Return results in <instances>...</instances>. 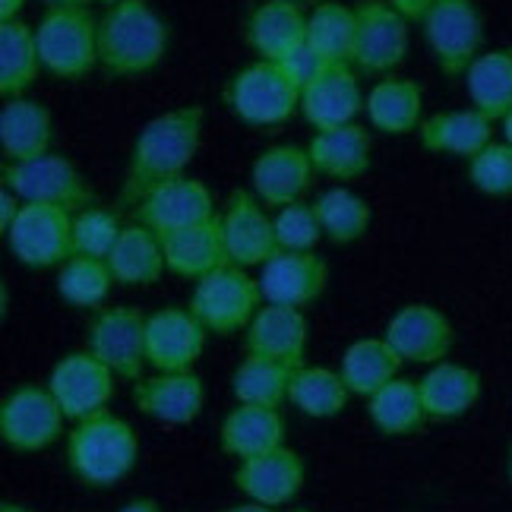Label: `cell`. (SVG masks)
I'll list each match as a JSON object with an SVG mask.
<instances>
[{
	"label": "cell",
	"instance_id": "cell-1",
	"mask_svg": "<svg viewBox=\"0 0 512 512\" xmlns=\"http://www.w3.org/2000/svg\"><path fill=\"white\" fill-rule=\"evenodd\" d=\"M203 124H206V111L200 105L171 108L159 117H152L149 124H143L127 159L121 206L133 209L152 187L187 174L190 162L203 146Z\"/></svg>",
	"mask_w": 512,
	"mask_h": 512
},
{
	"label": "cell",
	"instance_id": "cell-2",
	"mask_svg": "<svg viewBox=\"0 0 512 512\" xmlns=\"http://www.w3.org/2000/svg\"><path fill=\"white\" fill-rule=\"evenodd\" d=\"M168 51V26L146 0L114 4L98 19V67L111 80L143 76L162 64Z\"/></svg>",
	"mask_w": 512,
	"mask_h": 512
},
{
	"label": "cell",
	"instance_id": "cell-3",
	"mask_svg": "<svg viewBox=\"0 0 512 512\" xmlns=\"http://www.w3.org/2000/svg\"><path fill=\"white\" fill-rule=\"evenodd\" d=\"M136 456H140L136 430L108 408L67 433V468L86 487H111L124 481L136 465Z\"/></svg>",
	"mask_w": 512,
	"mask_h": 512
},
{
	"label": "cell",
	"instance_id": "cell-4",
	"mask_svg": "<svg viewBox=\"0 0 512 512\" xmlns=\"http://www.w3.org/2000/svg\"><path fill=\"white\" fill-rule=\"evenodd\" d=\"M263 291L260 279H250L247 269L241 266H222L209 272L206 279L193 285L190 294V313L200 320L215 336H234V332H244L253 317L263 307Z\"/></svg>",
	"mask_w": 512,
	"mask_h": 512
},
{
	"label": "cell",
	"instance_id": "cell-5",
	"mask_svg": "<svg viewBox=\"0 0 512 512\" xmlns=\"http://www.w3.org/2000/svg\"><path fill=\"white\" fill-rule=\"evenodd\" d=\"M42 67L57 80H83L98 67V19L86 7L48 10L35 26Z\"/></svg>",
	"mask_w": 512,
	"mask_h": 512
},
{
	"label": "cell",
	"instance_id": "cell-6",
	"mask_svg": "<svg viewBox=\"0 0 512 512\" xmlns=\"http://www.w3.org/2000/svg\"><path fill=\"white\" fill-rule=\"evenodd\" d=\"M222 102L247 127H279L301 111V92L285 80V73L275 64L256 61L241 67L225 83Z\"/></svg>",
	"mask_w": 512,
	"mask_h": 512
},
{
	"label": "cell",
	"instance_id": "cell-7",
	"mask_svg": "<svg viewBox=\"0 0 512 512\" xmlns=\"http://www.w3.org/2000/svg\"><path fill=\"white\" fill-rule=\"evenodd\" d=\"M421 29L443 76H465L478 54H484V16L478 0H433Z\"/></svg>",
	"mask_w": 512,
	"mask_h": 512
},
{
	"label": "cell",
	"instance_id": "cell-8",
	"mask_svg": "<svg viewBox=\"0 0 512 512\" xmlns=\"http://www.w3.org/2000/svg\"><path fill=\"white\" fill-rule=\"evenodd\" d=\"M4 177L7 190H13L23 203H45L57 206L70 215H80L83 209L95 206V193L86 184L83 171L73 162H67L64 155H42L32 162H4Z\"/></svg>",
	"mask_w": 512,
	"mask_h": 512
},
{
	"label": "cell",
	"instance_id": "cell-9",
	"mask_svg": "<svg viewBox=\"0 0 512 512\" xmlns=\"http://www.w3.org/2000/svg\"><path fill=\"white\" fill-rule=\"evenodd\" d=\"M67 415L48 386H16L0 402V440L13 452H42L61 440Z\"/></svg>",
	"mask_w": 512,
	"mask_h": 512
},
{
	"label": "cell",
	"instance_id": "cell-10",
	"mask_svg": "<svg viewBox=\"0 0 512 512\" xmlns=\"http://www.w3.org/2000/svg\"><path fill=\"white\" fill-rule=\"evenodd\" d=\"M7 244L16 263L29 269L64 266L73 256V215L45 203H23L7 231Z\"/></svg>",
	"mask_w": 512,
	"mask_h": 512
},
{
	"label": "cell",
	"instance_id": "cell-11",
	"mask_svg": "<svg viewBox=\"0 0 512 512\" xmlns=\"http://www.w3.org/2000/svg\"><path fill=\"white\" fill-rule=\"evenodd\" d=\"M130 215L136 225H143L159 234V238H165V234L200 225L219 212H215L212 190L200 181V177L181 174L159 187H152L143 200L130 209Z\"/></svg>",
	"mask_w": 512,
	"mask_h": 512
},
{
	"label": "cell",
	"instance_id": "cell-12",
	"mask_svg": "<svg viewBox=\"0 0 512 512\" xmlns=\"http://www.w3.org/2000/svg\"><path fill=\"white\" fill-rule=\"evenodd\" d=\"M86 351L114 370V377L140 380L146 364V317L133 307H105L86 329Z\"/></svg>",
	"mask_w": 512,
	"mask_h": 512
},
{
	"label": "cell",
	"instance_id": "cell-13",
	"mask_svg": "<svg viewBox=\"0 0 512 512\" xmlns=\"http://www.w3.org/2000/svg\"><path fill=\"white\" fill-rule=\"evenodd\" d=\"M48 389L67 421L80 424L108 408L114 396V370L98 361L92 351H70L54 364Z\"/></svg>",
	"mask_w": 512,
	"mask_h": 512
},
{
	"label": "cell",
	"instance_id": "cell-14",
	"mask_svg": "<svg viewBox=\"0 0 512 512\" xmlns=\"http://www.w3.org/2000/svg\"><path fill=\"white\" fill-rule=\"evenodd\" d=\"M358 48H354V67L361 73L389 76L408 57V19L389 4V0H358Z\"/></svg>",
	"mask_w": 512,
	"mask_h": 512
},
{
	"label": "cell",
	"instance_id": "cell-15",
	"mask_svg": "<svg viewBox=\"0 0 512 512\" xmlns=\"http://www.w3.org/2000/svg\"><path fill=\"white\" fill-rule=\"evenodd\" d=\"M209 329L190 307H162L146 317V364L159 373L193 370L206 348Z\"/></svg>",
	"mask_w": 512,
	"mask_h": 512
},
{
	"label": "cell",
	"instance_id": "cell-16",
	"mask_svg": "<svg viewBox=\"0 0 512 512\" xmlns=\"http://www.w3.org/2000/svg\"><path fill=\"white\" fill-rule=\"evenodd\" d=\"M383 339L396 348L405 364L433 367L449 358L456 345V329L443 310L430 304H405L396 317L386 323Z\"/></svg>",
	"mask_w": 512,
	"mask_h": 512
},
{
	"label": "cell",
	"instance_id": "cell-17",
	"mask_svg": "<svg viewBox=\"0 0 512 512\" xmlns=\"http://www.w3.org/2000/svg\"><path fill=\"white\" fill-rule=\"evenodd\" d=\"M329 285V266L317 250H279L260 266V291L266 304L310 307L323 298Z\"/></svg>",
	"mask_w": 512,
	"mask_h": 512
},
{
	"label": "cell",
	"instance_id": "cell-18",
	"mask_svg": "<svg viewBox=\"0 0 512 512\" xmlns=\"http://www.w3.org/2000/svg\"><path fill=\"white\" fill-rule=\"evenodd\" d=\"M222 231H225V247L234 266L253 269L269 263L279 253V241H275V225L266 206L256 200V193L234 190L225 209L219 212Z\"/></svg>",
	"mask_w": 512,
	"mask_h": 512
},
{
	"label": "cell",
	"instance_id": "cell-19",
	"mask_svg": "<svg viewBox=\"0 0 512 512\" xmlns=\"http://www.w3.org/2000/svg\"><path fill=\"white\" fill-rule=\"evenodd\" d=\"M304 481H307V465L298 452L288 446L241 459L238 471H234V487H238L247 500L272 506V509H279L298 497Z\"/></svg>",
	"mask_w": 512,
	"mask_h": 512
},
{
	"label": "cell",
	"instance_id": "cell-20",
	"mask_svg": "<svg viewBox=\"0 0 512 512\" xmlns=\"http://www.w3.org/2000/svg\"><path fill=\"white\" fill-rule=\"evenodd\" d=\"M310 326L304 310L282 307V304H263L253 323L244 329V351L256 358L275 361L282 367L298 370L307 358Z\"/></svg>",
	"mask_w": 512,
	"mask_h": 512
},
{
	"label": "cell",
	"instance_id": "cell-21",
	"mask_svg": "<svg viewBox=\"0 0 512 512\" xmlns=\"http://www.w3.org/2000/svg\"><path fill=\"white\" fill-rule=\"evenodd\" d=\"M317 168L310 162V152L294 146V143H279L269 146L253 159L250 165V184L256 200L269 209H282L298 203L301 196L310 190V181Z\"/></svg>",
	"mask_w": 512,
	"mask_h": 512
},
{
	"label": "cell",
	"instance_id": "cell-22",
	"mask_svg": "<svg viewBox=\"0 0 512 512\" xmlns=\"http://www.w3.org/2000/svg\"><path fill=\"white\" fill-rule=\"evenodd\" d=\"M133 405L140 415L159 424H193L206 405V386L193 370L181 373H155L133 383Z\"/></svg>",
	"mask_w": 512,
	"mask_h": 512
},
{
	"label": "cell",
	"instance_id": "cell-23",
	"mask_svg": "<svg viewBox=\"0 0 512 512\" xmlns=\"http://www.w3.org/2000/svg\"><path fill=\"white\" fill-rule=\"evenodd\" d=\"M364 102L367 95L361 92L358 73L348 64H332L301 92V114L320 133L354 124V117L364 111Z\"/></svg>",
	"mask_w": 512,
	"mask_h": 512
},
{
	"label": "cell",
	"instance_id": "cell-24",
	"mask_svg": "<svg viewBox=\"0 0 512 512\" xmlns=\"http://www.w3.org/2000/svg\"><path fill=\"white\" fill-rule=\"evenodd\" d=\"M162 250H165L168 272L181 275V279H190V282H200L209 272L231 263L219 215H212V219H206L200 225H190L184 231L165 234Z\"/></svg>",
	"mask_w": 512,
	"mask_h": 512
},
{
	"label": "cell",
	"instance_id": "cell-25",
	"mask_svg": "<svg viewBox=\"0 0 512 512\" xmlns=\"http://www.w3.org/2000/svg\"><path fill=\"white\" fill-rule=\"evenodd\" d=\"M307 38V13L285 0H260L244 19V42L260 61H282Z\"/></svg>",
	"mask_w": 512,
	"mask_h": 512
},
{
	"label": "cell",
	"instance_id": "cell-26",
	"mask_svg": "<svg viewBox=\"0 0 512 512\" xmlns=\"http://www.w3.org/2000/svg\"><path fill=\"white\" fill-rule=\"evenodd\" d=\"M54 146L51 111L35 98H4L0 108V149L4 162H32L48 155Z\"/></svg>",
	"mask_w": 512,
	"mask_h": 512
},
{
	"label": "cell",
	"instance_id": "cell-27",
	"mask_svg": "<svg viewBox=\"0 0 512 512\" xmlns=\"http://www.w3.org/2000/svg\"><path fill=\"white\" fill-rule=\"evenodd\" d=\"M418 389L430 421H456L478 405L484 383L478 370L456 361H440L418 380Z\"/></svg>",
	"mask_w": 512,
	"mask_h": 512
},
{
	"label": "cell",
	"instance_id": "cell-28",
	"mask_svg": "<svg viewBox=\"0 0 512 512\" xmlns=\"http://www.w3.org/2000/svg\"><path fill=\"white\" fill-rule=\"evenodd\" d=\"M418 140L433 155L475 159L487 143H494V121L475 108L440 111L424 117V124L418 127Z\"/></svg>",
	"mask_w": 512,
	"mask_h": 512
},
{
	"label": "cell",
	"instance_id": "cell-29",
	"mask_svg": "<svg viewBox=\"0 0 512 512\" xmlns=\"http://www.w3.org/2000/svg\"><path fill=\"white\" fill-rule=\"evenodd\" d=\"M364 114L370 117V127L386 136L418 133L424 124V92L415 80H405V76H383L367 92Z\"/></svg>",
	"mask_w": 512,
	"mask_h": 512
},
{
	"label": "cell",
	"instance_id": "cell-30",
	"mask_svg": "<svg viewBox=\"0 0 512 512\" xmlns=\"http://www.w3.org/2000/svg\"><path fill=\"white\" fill-rule=\"evenodd\" d=\"M219 443L234 459H250V456H260V452L285 446L282 411L238 402L219 427Z\"/></svg>",
	"mask_w": 512,
	"mask_h": 512
},
{
	"label": "cell",
	"instance_id": "cell-31",
	"mask_svg": "<svg viewBox=\"0 0 512 512\" xmlns=\"http://www.w3.org/2000/svg\"><path fill=\"white\" fill-rule=\"evenodd\" d=\"M370 133L361 124H345L313 133L307 146L310 162L317 174H326L332 181H358L370 171Z\"/></svg>",
	"mask_w": 512,
	"mask_h": 512
},
{
	"label": "cell",
	"instance_id": "cell-32",
	"mask_svg": "<svg viewBox=\"0 0 512 512\" xmlns=\"http://www.w3.org/2000/svg\"><path fill=\"white\" fill-rule=\"evenodd\" d=\"M108 266H111V275L117 285H127V288L155 285L162 279V272L168 269L162 238L136 222L124 225L121 238H117V244L108 256Z\"/></svg>",
	"mask_w": 512,
	"mask_h": 512
},
{
	"label": "cell",
	"instance_id": "cell-33",
	"mask_svg": "<svg viewBox=\"0 0 512 512\" xmlns=\"http://www.w3.org/2000/svg\"><path fill=\"white\" fill-rule=\"evenodd\" d=\"M465 92L475 111L490 121H503L512 111V48H490L478 54V61L468 67Z\"/></svg>",
	"mask_w": 512,
	"mask_h": 512
},
{
	"label": "cell",
	"instance_id": "cell-34",
	"mask_svg": "<svg viewBox=\"0 0 512 512\" xmlns=\"http://www.w3.org/2000/svg\"><path fill=\"white\" fill-rule=\"evenodd\" d=\"M402 364L405 361L386 339H358L345 348L342 361H339V373H342L345 386L351 389V396L370 399L373 392L399 377Z\"/></svg>",
	"mask_w": 512,
	"mask_h": 512
},
{
	"label": "cell",
	"instance_id": "cell-35",
	"mask_svg": "<svg viewBox=\"0 0 512 512\" xmlns=\"http://www.w3.org/2000/svg\"><path fill=\"white\" fill-rule=\"evenodd\" d=\"M307 42L320 51L323 61L332 64H354V48H358V13L339 0H323L307 13Z\"/></svg>",
	"mask_w": 512,
	"mask_h": 512
},
{
	"label": "cell",
	"instance_id": "cell-36",
	"mask_svg": "<svg viewBox=\"0 0 512 512\" xmlns=\"http://www.w3.org/2000/svg\"><path fill=\"white\" fill-rule=\"evenodd\" d=\"M42 70L35 26H26L23 19L0 23V92L4 98L26 95Z\"/></svg>",
	"mask_w": 512,
	"mask_h": 512
},
{
	"label": "cell",
	"instance_id": "cell-37",
	"mask_svg": "<svg viewBox=\"0 0 512 512\" xmlns=\"http://www.w3.org/2000/svg\"><path fill=\"white\" fill-rule=\"evenodd\" d=\"M367 415L386 437H411V433H418L430 421L418 383L405 377L389 380L383 389L373 392L367 399Z\"/></svg>",
	"mask_w": 512,
	"mask_h": 512
},
{
	"label": "cell",
	"instance_id": "cell-38",
	"mask_svg": "<svg viewBox=\"0 0 512 512\" xmlns=\"http://www.w3.org/2000/svg\"><path fill=\"white\" fill-rule=\"evenodd\" d=\"M351 399V389L345 386L339 370L329 367H298L291 373L288 402L304 411L307 418H336L345 411Z\"/></svg>",
	"mask_w": 512,
	"mask_h": 512
},
{
	"label": "cell",
	"instance_id": "cell-39",
	"mask_svg": "<svg viewBox=\"0 0 512 512\" xmlns=\"http://www.w3.org/2000/svg\"><path fill=\"white\" fill-rule=\"evenodd\" d=\"M313 209H317L323 238L332 244L361 241L373 222V209L367 206V200L358 193H351L348 187H332L320 193L317 200H313Z\"/></svg>",
	"mask_w": 512,
	"mask_h": 512
},
{
	"label": "cell",
	"instance_id": "cell-40",
	"mask_svg": "<svg viewBox=\"0 0 512 512\" xmlns=\"http://www.w3.org/2000/svg\"><path fill=\"white\" fill-rule=\"evenodd\" d=\"M291 373H294L291 367H282L275 361L247 354V358L234 367L231 392H234V399H238L241 405L282 408V402H288Z\"/></svg>",
	"mask_w": 512,
	"mask_h": 512
},
{
	"label": "cell",
	"instance_id": "cell-41",
	"mask_svg": "<svg viewBox=\"0 0 512 512\" xmlns=\"http://www.w3.org/2000/svg\"><path fill=\"white\" fill-rule=\"evenodd\" d=\"M114 285L108 260L73 253L64 266H57V294L70 307H98Z\"/></svg>",
	"mask_w": 512,
	"mask_h": 512
},
{
	"label": "cell",
	"instance_id": "cell-42",
	"mask_svg": "<svg viewBox=\"0 0 512 512\" xmlns=\"http://www.w3.org/2000/svg\"><path fill=\"white\" fill-rule=\"evenodd\" d=\"M124 225L117 222V215L108 209H83L80 215H73V253L80 256H98L108 260L117 238H121Z\"/></svg>",
	"mask_w": 512,
	"mask_h": 512
},
{
	"label": "cell",
	"instance_id": "cell-43",
	"mask_svg": "<svg viewBox=\"0 0 512 512\" xmlns=\"http://www.w3.org/2000/svg\"><path fill=\"white\" fill-rule=\"evenodd\" d=\"M468 181L484 196H512V146L487 143L468 159Z\"/></svg>",
	"mask_w": 512,
	"mask_h": 512
},
{
	"label": "cell",
	"instance_id": "cell-44",
	"mask_svg": "<svg viewBox=\"0 0 512 512\" xmlns=\"http://www.w3.org/2000/svg\"><path fill=\"white\" fill-rule=\"evenodd\" d=\"M272 225H275V241H279V250H313L323 238L317 209H313V203H304V200L275 209Z\"/></svg>",
	"mask_w": 512,
	"mask_h": 512
},
{
	"label": "cell",
	"instance_id": "cell-45",
	"mask_svg": "<svg viewBox=\"0 0 512 512\" xmlns=\"http://www.w3.org/2000/svg\"><path fill=\"white\" fill-rule=\"evenodd\" d=\"M275 67H279L282 73H285V80L298 89V92H304L313 80H317V76L329 67L323 57H320V51L313 48L307 38L298 45V48H291L282 61H275Z\"/></svg>",
	"mask_w": 512,
	"mask_h": 512
},
{
	"label": "cell",
	"instance_id": "cell-46",
	"mask_svg": "<svg viewBox=\"0 0 512 512\" xmlns=\"http://www.w3.org/2000/svg\"><path fill=\"white\" fill-rule=\"evenodd\" d=\"M19 209H23V200H19V196H16L13 190L4 187V193H0V231H4V234L13 228Z\"/></svg>",
	"mask_w": 512,
	"mask_h": 512
},
{
	"label": "cell",
	"instance_id": "cell-47",
	"mask_svg": "<svg viewBox=\"0 0 512 512\" xmlns=\"http://www.w3.org/2000/svg\"><path fill=\"white\" fill-rule=\"evenodd\" d=\"M392 7H396L408 23H421V19L427 16V10L433 7V0H389Z\"/></svg>",
	"mask_w": 512,
	"mask_h": 512
},
{
	"label": "cell",
	"instance_id": "cell-48",
	"mask_svg": "<svg viewBox=\"0 0 512 512\" xmlns=\"http://www.w3.org/2000/svg\"><path fill=\"white\" fill-rule=\"evenodd\" d=\"M26 0H0V23H13L23 13Z\"/></svg>",
	"mask_w": 512,
	"mask_h": 512
},
{
	"label": "cell",
	"instance_id": "cell-49",
	"mask_svg": "<svg viewBox=\"0 0 512 512\" xmlns=\"http://www.w3.org/2000/svg\"><path fill=\"white\" fill-rule=\"evenodd\" d=\"M117 512H162V506L155 503V500H149V497H136V500L124 503Z\"/></svg>",
	"mask_w": 512,
	"mask_h": 512
},
{
	"label": "cell",
	"instance_id": "cell-50",
	"mask_svg": "<svg viewBox=\"0 0 512 512\" xmlns=\"http://www.w3.org/2000/svg\"><path fill=\"white\" fill-rule=\"evenodd\" d=\"M48 10H67V7H86L92 0H42Z\"/></svg>",
	"mask_w": 512,
	"mask_h": 512
},
{
	"label": "cell",
	"instance_id": "cell-51",
	"mask_svg": "<svg viewBox=\"0 0 512 512\" xmlns=\"http://www.w3.org/2000/svg\"><path fill=\"white\" fill-rule=\"evenodd\" d=\"M225 512H275V509H272V506H263V503L247 500V503H238V506H228Z\"/></svg>",
	"mask_w": 512,
	"mask_h": 512
},
{
	"label": "cell",
	"instance_id": "cell-52",
	"mask_svg": "<svg viewBox=\"0 0 512 512\" xmlns=\"http://www.w3.org/2000/svg\"><path fill=\"white\" fill-rule=\"evenodd\" d=\"M500 124H503V143H509V146H512V111L503 117Z\"/></svg>",
	"mask_w": 512,
	"mask_h": 512
},
{
	"label": "cell",
	"instance_id": "cell-53",
	"mask_svg": "<svg viewBox=\"0 0 512 512\" xmlns=\"http://www.w3.org/2000/svg\"><path fill=\"white\" fill-rule=\"evenodd\" d=\"M0 512H32V509L19 506V503H0Z\"/></svg>",
	"mask_w": 512,
	"mask_h": 512
},
{
	"label": "cell",
	"instance_id": "cell-54",
	"mask_svg": "<svg viewBox=\"0 0 512 512\" xmlns=\"http://www.w3.org/2000/svg\"><path fill=\"white\" fill-rule=\"evenodd\" d=\"M285 4H298V7H304V4H323V0H285Z\"/></svg>",
	"mask_w": 512,
	"mask_h": 512
},
{
	"label": "cell",
	"instance_id": "cell-55",
	"mask_svg": "<svg viewBox=\"0 0 512 512\" xmlns=\"http://www.w3.org/2000/svg\"><path fill=\"white\" fill-rule=\"evenodd\" d=\"M98 4H108V7H114V4H127V0H98Z\"/></svg>",
	"mask_w": 512,
	"mask_h": 512
},
{
	"label": "cell",
	"instance_id": "cell-56",
	"mask_svg": "<svg viewBox=\"0 0 512 512\" xmlns=\"http://www.w3.org/2000/svg\"><path fill=\"white\" fill-rule=\"evenodd\" d=\"M509 478H512V452H509Z\"/></svg>",
	"mask_w": 512,
	"mask_h": 512
},
{
	"label": "cell",
	"instance_id": "cell-57",
	"mask_svg": "<svg viewBox=\"0 0 512 512\" xmlns=\"http://www.w3.org/2000/svg\"><path fill=\"white\" fill-rule=\"evenodd\" d=\"M291 512H307V509H291Z\"/></svg>",
	"mask_w": 512,
	"mask_h": 512
}]
</instances>
